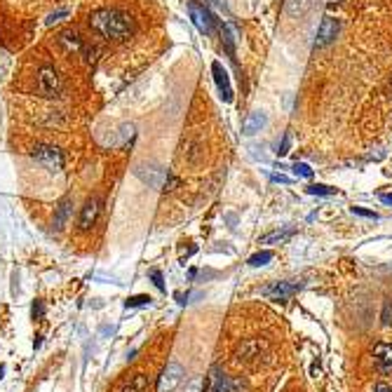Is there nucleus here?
<instances>
[{
    "label": "nucleus",
    "instance_id": "obj_4",
    "mask_svg": "<svg viewBox=\"0 0 392 392\" xmlns=\"http://www.w3.org/2000/svg\"><path fill=\"white\" fill-rule=\"evenodd\" d=\"M31 156L43 165L45 169L50 171H62L64 169V153L59 151L57 146H50V144H38L33 146Z\"/></svg>",
    "mask_w": 392,
    "mask_h": 392
},
{
    "label": "nucleus",
    "instance_id": "obj_29",
    "mask_svg": "<svg viewBox=\"0 0 392 392\" xmlns=\"http://www.w3.org/2000/svg\"><path fill=\"white\" fill-rule=\"evenodd\" d=\"M62 17H66V10H59V12H55V15H50V17H47V26H52V24H57L59 19H62Z\"/></svg>",
    "mask_w": 392,
    "mask_h": 392
},
{
    "label": "nucleus",
    "instance_id": "obj_18",
    "mask_svg": "<svg viewBox=\"0 0 392 392\" xmlns=\"http://www.w3.org/2000/svg\"><path fill=\"white\" fill-rule=\"evenodd\" d=\"M146 385H148L146 373H136V376H132L127 383L122 385L120 392H144V390H146Z\"/></svg>",
    "mask_w": 392,
    "mask_h": 392
},
{
    "label": "nucleus",
    "instance_id": "obj_28",
    "mask_svg": "<svg viewBox=\"0 0 392 392\" xmlns=\"http://www.w3.org/2000/svg\"><path fill=\"white\" fill-rule=\"evenodd\" d=\"M289 144H292V134H284V139H282V144H280V151H277V153H280V156H287V153H289Z\"/></svg>",
    "mask_w": 392,
    "mask_h": 392
},
{
    "label": "nucleus",
    "instance_id": "obj_22",
    "mask_svg": "<svg viewBox=\"0 0 392 392\" xmlns=\"http://www.w3.org/2000/svg\"><path fill=\"white\" fill-rule=\"evenodd\" d=\"M268 261H272V252H259V254H254V256L249 259V265L259 268V265H265Z\"/></svg>",
    "mask_w": 392,
    "mask_h": 392
},
{
    "label": "nucleus",
    "instance_id": "obj_35",
    "mask_svg": "<svg viewBox=\"0 0 392 392\" xmlns=\"http://www.w3.org/2000/svg\"><path fill=\"white\" fill-rule=\"evenodd\" d=\"M3 373H5V366H0V381H3Z\"/></svg>",
    "mask_w": 392,
    "mask_h": 392
},
{
    "label": "nucleus",
    "instance_id": "obj_9",
    "mask_svg": "<svg viewBox=\"0 0 392 392\" xmlns=\"http://www.w3.org/2000/svg\"><path fill=\"white\" fill-rule=\"evenodd\" d=\"M181 381H183V366L176 364V362H171V364H167V369L162 371V376H160L158 390L160 392H171V390L179 388Z\"/></svg>",
    "mask_w": 392,
    "mask_h": 392
},
{
    "label": "nucleus",
    "instance_id": "obj_27",
    "mask_svg": "<svg viewBox=\"0 0 392 392\" xmlns=\"http://www.w3.org/2000/svg\"><path fill=\"white\" fill-rule=\"evenodd\" d=\"M183 392H202V378H193V381H188Z\"/></svg>",
    "mask_w": 392,
    "mask_h": 392
},
{
    "label": "nucleus",
    "instance_id": "obj_5",
    "mask_svg": "<svg viewBox=\"0 0 392 392\" xmlns=\"http://www.w3.org/2000/svg\"><path fill=\"white\" fill-rule=\"evenodd\" d=\"M38 90L47 99L59 97V92H62V78H59L55 66H40V71H38Z\"/></svg>",
    "mask_w": 392,
    "mask_h": 392
},
{
    "label": "nucleus",
    "instance_id": "obj_15",
    "mask_svg": "<svg viewBox=\"0 0 392 392\" xmlns=\"http://www.w3.org/2000/svg\"><path fill=\"white\" fill-rule=\"evenodd\" d=\"M261 357V343L259 341H247L237 348V360L240 362H254Z\"/></svg>",
    "mask_w": 392,
    "mask_h": 392
},
{
    "label": "nucleus",
    "instance_id": "obj_1",
    "mask_svg": "<svg viewBox=\"0 0 392 392\" xmlns=\"http://www.w3.org/2000/svg\"><path fill=\"white\" fill-rule=\"evenodd\" d=\"M90 26L97 31L99 35H104L106 40H127L129 35L134 33L136 24L129 15H124L120 10H94L90 15Z\"/></svg>",
    "mask_w": 392,
    "mask_h": 392
},
{
    "label": "nucleus",
    "instance_id": "obj_2",
    "mask_svg": "<svg viewBox=\"0 0 392 392\" xmlns=\"http://www.w3.org/2000/svg\"><path fill=\"white\" fill-rule=\"evenodd\" d=\"M136 176H139L141 181L148 183L151 188H158V191H174L176 186H179V179H174V176L169 174V171H165L162 167H153V165H141V167H136Z\"/></svg>",
    "mask_w": 392,
    "mask_h": 392
},
{
    "label": "nucleus",
    "instance_id": "obj_33",
    "mask_svg": "<svg viewBox=\"0 0 392 392\" xmlns=\"http://www.w3.org/2000/svg\"><path fill=\"white\" fill-rule=\"evenodd\" d=\"M40 343H43V336H35V341H33V346H35V348H40Z\"/></svg>",
    "mask_w": 392,
    "mask_h": 392
},
{
    "label": "nucleus",
    "instance_id": "obj_34",
    "mask_svg": "<svg viewBox=\"0 0 392 392\" xmlns=\"http://www.w3.org/2000/svg\"><path fill=\"white\" fill-rule=\"evenodd\" d=\"M343 3V0H329V5H331V8H334V5H341Z\"/></svg>",
    "mask_w": 392,
    "mask_h": 392
},
{
    "label": "nucleus",
    "instance_id": "obj_7",
    "mask_svg": "<svg viewBox=\"0 0 392 392\" xmlns=\"http://www.w3.org/2000/svg\"><path fill=\"white\" fill-rule=\"evenodd\" d=\"M299 289H301V282L284 280V282L270 284V287H263V289H261V294H263L265 299H270V301H287V299H292Z\"/></svg>",
    "mask_w": 392,
    "mask_h": 392
},
{
    "label": "nucleus",
    "instance_id": "obj_3",
    "mask_svg": "<svg viewBox=\"0 0 392 392\" xmlns=\"http://www.w3.org/2000/svg\"><path fill=\"white\" fill-rule=\"evenodd\" d=\"M247 385L242 381L225 376V371L221 366H212L209 376H207V388L205 392H245Z\"/></svg>",
    "mask_w": 392,
    "mask_h": 392
},
{
    "label": "nucleus",
    "instance_id": "obj_32",
    "mask_svg": "<svg viewBox=\"0 0 392 392\" xmlns=\"http://www.w3.org/2000/svg\"><path fill=\"white\" fill-rule=\"evenodd\" d=\"M270 179H272V181H280V183H289L287 176H282V174H272Z\"/></svg>",
    "mask_w": 392,
    "mask_h": 392
},
{
    "label": "nucleus",
    "instance_id": "obj_31",
    "mask_svg": "<svg viewBox=\"0 0 392 392\" xmlns=\"http://www.w3.org/2000/svg\"><path fill=\"white\" fill-rule=\"evenodd\" d=\"M381 202H383V205H392V193H383Z\"/></svg>",
    "mask_w": 392,
    "mask_h": 392
},
{
    "label": "nucleus",
    "instance_id": "obj_19",
    "mask_svg": "<svg viewBox=\"0 0 392 392\" xmlns=\"http://www.w3.org/2000/svg\"><path fill=\"white\" fill-rule=\"evenodd\" d=\"M312 0H287V15L289 17H303L310 10Z\"/></svg>",
    "mask_w": 392,
    "mask_h": 392
},
{
    "label": "nucleus",
    "instance_id": "obj_26",
    "mask_svg": "<svg viewBox=\"0 0 392 392\" xmlns=\"http://www.w3.org/2000/svg\"><path fill=\"white\" fill-rule=\"evenodd\" d=\"M151 280L156 282V287L160 289V292H165V282H162V272L160 270H151Z\"/></svg>",
    "mask_w": 392,
    "mask_h": 392
},
{
    "label": "nucleus",
    "instance_id": "obj_11",
    "mask_svg": "<svg viewBox=\"0 0 392 392\" xmlns=\"http://www.w3.org/2000/svg\"><path fill=\"white\" fill-rule=\"evenodd\" d=\"M373 362L383 376L392 373V343H376L373 346Z\"/></svg>",
    "mask_w": 392,
    "mask_h": 392
},
{
    "label": "nucleus",
    "instance_id": "obj_13",
    "mask_svg": "<svg viewBox=\"0 0 392 392\" xmlns=\"http://www.w3.org/2000/svg\"><path fill=\"white\" fill-rule=\"evenodd\" d=\"M268 124V118H265V113L263 111H254V113H249L247 115V120L242 122V134H247V136H254V134H259L261 129Z\"/></svg>",
    "mask_w": 392,
    "mask_h": 392
},
{
    "label": "nucleus",
    "instance_id": "obj_12",
    "mask_svg": "<svg viewBox=\"0 0 392 392\" xmlns=\"http://www.w3.org/2000/svg\"><path fill=\"white\" fill-rule=\"evenodd\" d=\"M338 31H341V24H338V19H334V17H324L322 24H319V28H317V40H315V45L317 47L329 45L331 40L338 35Z\"/></svg>",
    "mask_w": 392,
    "mask_h": 392
},
{
    "label": "nucleus",
    "instance_id": "obj_6",
    "mask_svg": "<svg viewBox=\"0 0 392 392\" xmlns=\"http://www.w3.org/2000/svg\"><path fill=\"white\" fill-rule=\"evenodd\" d=\"M101 198L99 195H92V198H87V202L82 205L80 209V216H78V228L82 230V233H87V230H92V225L97 223L99 214H101Z\"/></svg>",
    "mask_w": 392,
    "mask_h": 392
},
{
    "label": "nucleus",
    "instance_id": "obj_23",
    "mask_svg": "<svg viewBox=\"0 0 392 392\" xmlns=\"http://www.w3.org/2000/svg\"><path fill=\"white\" fill-rule=\"evenodd\" d=\"M292 171H294L296 176H303V179H310V176H312V169L308 167L306 162H296L294 167H292Z\"/></svg>",
    "mask_w": 392,
    "mask_h": 392
},
{
    "label": "nucleus",
    "instance_id": "obj_30",
    "mask_svg": "<svg viewBox=\"0 0 392 392\" xmlns=\"http://www.w3.org/2000/svg\"><path fill=\"white\" fill-rule=\"evenodd\" d=\"M373 392H392V388L388 383H376V388H373Z\"/></svg>",
    "mask_w": 392,
    "mask_h": 392
},
{
    "label": "nucleus",
    "instance_id": "obj_17",
    "mask_svg": "<svg viewBox=\"0 0 392 392\" xmlns=\"http://www.w3.org/2000/svg\"><path fill=\"white\" fill-rule=\"evenodd\" d=\"M59 43H62L64 47H66V52H78V50H82V40H80V35L75 33V31H64L62 35H59Z\"/></svg>",
    "mask_w": 392,
    "mask_h": 392
},
{
    "label": "nucleus",
    "instance_id": "obj_21",
    "mask_svg": "<svg viewBox=\"0 0 392 392\" xmlns=\"http://www.w3.org/2000/svg\"><path fill=\"white\" fill-rule=\"evenodd\" d=\"M306 191H308V195H334V193H338L336 188L324 186V183H312V186H308Z\"/></svg>",
    "mask_w": 392,
    "mask_h": 392
},
{
    "label": "nucleus",
    "instance_id": "obj_25",
    "mask_svg": "<svg viewBox=\"0 0 392 392\" xmlns=\"http://www.w3.org/2000/svg\"><path fill=\"white\" fill-rule=\"evenodd\" d=\"M353 214H357V216H364V218H373L376 221L378 218V214H373L369 209H364V207H353Z\"/></svg>",
    "mask_w": 392,
    "mask_h": 392
},
{
    "label": "nucleus",
    "instance_id": "obj_14",
    "mask_svg": "<svg viewBox=\"0 0 392 392\" xmlns=\"http://www.w3.org/2000/svg\"><path fill=\"white\" fill-rule=\"evenodd\" d=\"M71 209H73V202H71V198H64L62 202H59V207L55 209V221H52V228L62 230L64 225H66V221H68Z\"/></svg>",
    "mask_w": 392,
    "mask_h": 392
},
{
    "label": "nucleus",
    "instance_id": "obj_20",
    "mask_svg": "<svg viewBox=\"0 0 392 392\" xmlns=\"http://www.w3.org/2000/svg\"><path fill=\"white\" fill-rule=\"evenodd\" d=\"M151 296L146 294H139V296H129L127 301H124V308H141V306H151Z\"/></svg>",
    "mask_w": 392,
    "mask_h": 392
},
{
    "label": "nucleus",
    "instance_id": "obj_10",
    "mask_svg": "<svg viewBox=\"0 0 392 392\" xmlns=\"http://www.w3.org/2000/svg\"><path fill=\"white\" fill-rule=\"evenodd\" d=\"M212 75H214V82H216L218 92H221V99L223 101H233V87H230L228 71L223 68L221 62H214L212 64Z\"/></svg>",
    "mask_w": 392,
    "mask_h": 392
},
{
    "label": "nucleus",
    "instance_id": "obj_8",
    "mask_svg": "<svg viewBox=\"0 0 392 392\" xmlns=\"http://www.w3.org/2000/svg\"><path fill=\"white\" fill-rule=\"evenodd\" d=\"M188 12H191V19H193L195 28H198L200 33H205V35L214 33V21H216V19L212 17L209 10H205L198 3H191V5H188Z\"/></svg>",
    "mask_w": 392,
    "mask_h": 392
},
{
    "label": "nucleus",
    "instance_id": "obj_16",
    "mask_svg": "<svg viewBox=\"0 0 392 392\" xmlns=\"http://www.w3.org/2000/svg\"><path fill=\"white\" fill-rule=\"evenodd\" d=\"M292 235H294V228H282V230L277 228V230H272V233L261 237L259 245H282V242H287Z\"/></svg>",
    "mask_w": 392,
    "mask_h": 392
},
{
    "label": "nucleus",
    "instance_id": "obj_24",
    "mask_svg": "<svg viewBox=\"0 0 392 392\" xmlns=\"http://www.w3.org/2000/svg\"><path fill=\"white\" fill-rule=\"evenodd\" d=\"M31 315H33V319H38V322H40V319L45 317V303H43V301H35Z\"/></svg>",
    "mask_w": 392,
    "mask_h": 392
}]
</instances>
